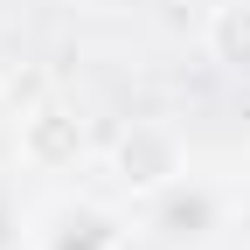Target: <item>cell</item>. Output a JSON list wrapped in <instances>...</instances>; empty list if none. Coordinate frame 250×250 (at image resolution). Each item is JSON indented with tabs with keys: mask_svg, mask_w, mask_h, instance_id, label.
Instances as JSON below:
<instances>
[{
	"mask_svg": "<svg viewBox=\"0 0 250 250\" xmlns=\"http://www.w3.org/2000/svg\"><path fill=\"white\" fill-rule=\"evenodd\" d=\"M243 250H250V236H243Z\"/></svg>",
	"mask_w": 250,
	"mask_h": 250,
	"instance_id": "cell-8",
	"label": "cell"
},
{
	"mask_svg": "<svg viewBox=\"0 0 250 250\" xmlns=\"http://www.w3.org/2000/svg\"><path fill=\"white\" fill-rule=\"evenodd\" d=\"M202 49L215 70H229L236 83H250V0H223L202 28Z\"/></svg>",
	"mask_w": 250,
	"mask_h": 250,
	"instance_id": "cell-5",
	"label": "cell"
},
{
	"mask_svg": "<svg viewBox=\"0 0 250 250\" xmlns=\"http://www.w3.org/2000/svg\"><path fill=\"white\" fill-rule=\"evenodd\" d=\"M28 229H35V215H28L21 195L0 181V250H28Z\"/></svg>",
	"mask_w": 250,
	"mask_h": 250,
	"instance_id": "cell-6",
	"label": "cell"
},
{
	"mask_svg": "<svg viewBox=\"0 0 250 250\" xmlns=\"http://www.w3.org/2000/svg\"><path fill=\"white\" fill-rule=\"evenodd\" d=\"M229 215H243L236 188H223V181H208V174L188 167L174 188H160V195L139 202V236L153 250H215L223 229H229Z\"/></svg>",
	"mask_w": 250,
	"mask_h": 250,
	"instance_id": "cell-1",
	"label": "cell"
},
{
	"mask_svg": "<svg viewBox=\"0 0 250 250\" xmlns=\"http://www.w3.org/2000/svg\"><path fill=\"white\" fill-rule=\"evenodd\" d=\"M139 223L104 195H49L35 208L28 250H132Z\"/></svg>",
	"mask_w": 250,
	"mask_h": 250,
	"instance_id": "cell-3",
	"label": "cell"
},
{
	"mask_svg": "<svg viewBox=\"0 0 250 250\" xmlns=\"http://www.w3.org/2000/svg\"><path fill=\"white\" fill-rule=\"evenodd\" d=\"M14 160L28 174H42V181H62V174H77L90 160V125L77 104H62V98H42V104H28L14 118Z\"/></svg>",
	"mask_w": 250,
	"mask_h": 250,
	"instance_id": "cell-4",
	"label": "cell"
},
{
	"mask_svg": "<svg viewBox=\"0 0 250 250\" xmlns=\"http://www.w3.org/2000/svg\"><path fill=\"white\" fill-rule=\"evenodd\" d=\"M181 174H188V139L167 118H132V125H118L111 146H104V181H111V195H125L132 208L146 195H160V188H174Z\"/></svg>",
	"mask_w": 250,
	"mask_h": 250,
	"instance_id": "cell-2",
	"label": "cell"
},
{
	"mask_svg": "<svg viewBox=\"0 0 250 250\" xmlns=\"http://www.w3.org/2000/svg\"><path fill=\"white\" fill-rule=\"evenodd\" d=\"M229 188H236V208H243V223H250V167H243V174H236Z\"/></svg>",
	"mask_w": 250,
	"mask_h": 250,
	"instance_id": "cell-7",
	"label": "cell"
}]
</instances>
